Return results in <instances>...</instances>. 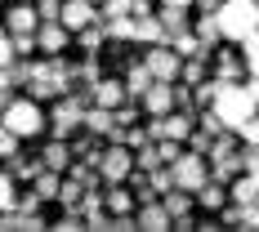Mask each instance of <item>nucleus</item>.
Masks as SVG:
<instances>
[{
    "mask_svg": "<svg viewBox=\"0 0 259 232\" xmlns=\"http://www.w3.org/2000/svg\"><path fill=\"white\" fill-rule=\"evenodd\" d=\"M210 112L219 116V125L233 129L237 138L255 143V76L246 80H214V99H210Z\"/></svg>",
    "mask_w": 259,
    "mask_h": 232,
    "instance_id": "f257e3e1",
    "label": "nucleus"
},
{
    "mask_svg": "<svg viewBox=\"0 0 259 232\" xmlns=\"http://www.w3.org/2000/svg\"><path fill=\"white\" fill-rule=\"evenodd\" d=\"M72 80L76 72L63 63V54H54L50 63H27V99H58V94H67L72 89Z\"/></svg>",
    "mask_w": 259,
    "mask_h": 232,
    "instance_id": "f03ea898",
    "label": "nucleus"
},
{
    "mask_svg": "<svg viewBox=\"0 0 259 232\" xmlns=\"http://www.w3.org/2000/svg\"><path fill=\"white\" fill-rule=\"evenodd\" d=\"M214 23H219V36L224 40H241V36H250L259 23V0H219L214 5Z\"/></svg>",
    "mask_w": 259,
    "mask_h": 232,
    "instance_id": "7ed1b4c3",
    "label": "nucleus"
},
{
    "mask_svg": "<svg viewBox=\"0 0 259 232\" xmlns=\"http://www.w3.org/2000/svg\"><path fill=\"white\" fill-rule=\"evenodd\" d=\"M0 125L14 129L18 138H36L45 129V112L36 107V99H14L9 107H0Z\"/></svg>",
    "mask_w": 259,
    "mask_h": 232,
    "instance_id": "20e7f679",
    "label": "nucleus"
},
{
    "mask_svg": "<svg viewBox=\"0 0 259 232\" xmlns=\"http://www.w3.org/2000/svg\"><path fill=\"white\" fill-rule=\"evenodd\" d=\"M85 103H90V99H80V94H72V89L58 94V107L45 116V125L54 129V138H72V134L80 129V112H85Z\"/></svg>",
    "mask_w": 259,
    "mask_h": 232,
    "instance_id": "39448f33",
    "label": "nucleus"
},
{
    "mask_svg": "<svg viewBox=\"0 0 259 232\" xmlns=\"http://www.w3.org/2000/svg\"><path fill=\"white\" fill-rule=\"evenodd\" d=\"M206 179L210 174H206V156L201 152H179L175 161H170V183L183 188V192H197Z\"/></svg>",
    "mask_w": 259,
    "mask_h": 232,
    "instance_id": "423d86ee",
    "label": "nucleus"
},
{
    "mask_svg": "<svg viewBox=\"0 0 259 232\" xmlns=\"http://www.w3.org/2000/svg\"><path fill=\"white\" fill-rule=\"evenodd\" d=\"M99 179L103 183H125V174L134 170V152H130L125 143H112V148H103L99 152Z\"/></svg>",
    "mask_w": 259,
    "mask_h": 232,
    "instance_id": "0eeeda50",
    "label": "nucleus"
},
{
    "mask_svg": "<svg viewBox=\"0 0 259 232\" xmlns=\"http://www.w3.org/2000/svg\"><path fill=\"white\" fill-rule=\"evenodd\" d=\"M179 63L183 58L170 50L165 40H161V45H148V58H143V67L152 72V80H179Z\"/></svg>",
    "mask_w": 259,
    "mask_h": 232,
    "instance_id": "6e6552de",
    "label": "nucleus"
},
{
    "mask_svg": "<svg viewBox=\"0 0 259 232\" xmlns=\"http://www.w3.org/2000/svg\"><path fill=\"white\" fill-rule=\"evenodd\" d=\"M94 18H99V9L90 0H63L58 5V23L67 27V31H80V27H90Z\"/></svg>",
    "mask_w": 259,
    "mask_h": 232,
    "instance_id": "1a4fd4ad",
    "label": "nucleus"
},
{
    "mask_svg": "<svg viewBox=\"0 0 259 232\" xmlns=\"http://www.w3.org/2000/svg\"><path fill=\"white\" fill-rule=\"evenodd\" d=\"M90 103H94V107H107V112H112V107H121V103H130V99H125V85H121V80L99 76L94 85H90Z\"/></svg>",
    "mask_w": 259,
    "mask_h": 232,
    "instance_id": "9d476101",
    "label": "nucleus"
},
{
    "mask_svg": "<svg viewBox=\"0 0 259 232\" xmlns=\"http://www.w3.org/2000/svg\"><path fill=\"white\" fill-rule=\"evenodd\" d=\"M67 45H72V31H67L63 23H40V27H36V50H45L50 58H54V54H63Z\"/></svg>",
    "mask_w": 259,
    "mask_h": 232,
    "instance_id": "9b49d317",
    "label": "nucleus"
},
{
    "mask_svg": "<svg viewBox=\"0 0 259 232\" xmlns=\"http://www.w3.org/2000/svg\"><path fill=\"white\" fill-rule=\"evenodd\" d=\"M36 27H40V18H36V5H27V0H18V5L5 14V31H9V36H18V31L36 36Z\"/></svg>",
    "mask_w": 259,
    "mask_h": 232,
    "instance_id": "f8f14e48",
    "label": "nucleus"
},
{
    "mask_svg": "<svg viewBox=\"0 0 259 232\" xmlns=\"http://www.w3.org/2000/svg\"><path fill=\"white\" fill-rule=\"evenodd\" d=\"M134 228H148V232H161V228H170V214H165V206H161V201H139Z\"/></svg>",
    "mask_w": 259,
    "mask_h": 232,
    "instance_id": "ddd939ff",
    "label": "nucleus"
},
{
    "mask_svg": "<svg viewBox=\"0 0 259 232\" xmlns=\"http://www.w3.org/2000/svg\"><path fill=\"white\" fill-rule=\"evenodd\" d=\"M228 183H233V188H228V197H233L237 206H255V201H259V179L250 174V170H241V174H233Z\"/></svg>",
    "mask_w": 259,
    "mask_h": 232,
    "instance_id": "4468645a",
    "label": "nucleus"
},
{
    "mask_svg": "<svg viewBox=\"0 0 259 232\" xmlns=\"http://www.w3.org/2000/svg\"><path fill=\"white\" fill-rule=\"evenodd\" d=\"M165 45L179 54V58H210V45H201V40L192 36V27H188V31H179V36H170Z\"/></svg>",
    "mask_w": 259,
    "mask_h": 232,
    "instance_id": "2eb2a0df",
    "label": "nucleus"
},
{
    "mask_svg": "<svg viewBox=\"0 0 259 232\" xmlns=\"http://www.w3.org/2000/svg\"><path fill=\"white\" fill-rule=\"evenodd\" d=\"M156 23H161V31H165V40H170V36H179V31H188V9H183V5H161Z\"/></svg>",
    "mask_w": 259,
    "mask_h": 232,
    "instance_id": "dca6fc26",
    "label": "nucleus"
},
{
    "mask_svg": "<svg viewBox=\"0 0 259 232\" xmlns=\"http://www.w3.org/2000/svg\"><path fill=\"white\" fill-rule=\"evenodd\" d=\"M224 201H228V188H224V183H214V179H206L197 192H192V206H206V210H219Z\"/></svg>",
    "mask_w": 259,
    "mask_h": 232,
    "instance_id": "f3484780",
    "label": "nucleus"
},
{
    "mask_svg": "<svg viewBox=\"0 0 259 232\" xmlns=\"http://www.w3.org/2000/svg\"><path fill=\"white\" fill-rule=\"evenodd\" d=\"M40 165H45V170H58V174H63V170L72 165V148H67V138H54L50 148L40 152Z\"/></svg>",
    "mask_w": 259,
    "mask_h": 232,
    "instance_id": "a211bd4d",
    "label": "nucleus"
},
{
    "mask_svg": "<svg viewBox=\"0 0 259 232\" xmlns=\"http://www.w3.org/2000/svg\"><path fill=\"white\" fill-rule=\"evenodd\" d=\"M103 210H112V214H130V210H134V192H130V188H121V183H107Z\"/></svg>",
    "mask_w": 259,
    "mask_h": 232,
    "instance_id": "6ab92c4d",
    "label": "nucleus"
},
{
    "mask_svg": "<svg viewBox=\"0 0 259 232\" xmlns=\"http://www.w3.org/2000/svg\"><path fill=\"white\" fill-rule=\"evenodd\" d=\"M161 206H165L170 219H175V214H192V192H183V188H165V192H161Z\"/></svg>",
    "mask_w": 259,
    "mask_h": 232,
    "instance_id": "aec40b11",
    "label": "nucleus"
},
{
    "mask_svg": "<svg viewBox=\"0 0 259 232\" xmlns=\"http://www.w3.org/2000/svg\"><path fill=\"white\" fill-rule=\"evenodd\" d=\"M121 85H125V99H139V94L152 85V72H148L143 63H134V67L125 72V80H121Z\"/></svg>",
    "mask_w": 259,
    "mask_h": 232,
    "instance_id": "412c9836",
    "label": "nucleus"
},
{
    "mask_svg": "<svg viewBox=\"0 0 259 232\" xmlns=\"http://www.w3.org/2000/svg\"><path fill=\"white\" fill-rule=\"evenodd\" d=\"M58 183H63L58 170H40V174L31 179V192H36L40 201H54V197H58Z\"/></svg>",
    "mask_w": 259,
    "mask_h": 232,
    "instance_id": "4be33fe9",
    "label": "nucleus"
},
{
    "mask_svg": "<svg viewBox=\"0 0 259 232\" xmlns=\"http://www.w3.org/2000/svg\"><path fill=\"white\" fill-rule=\"evenodd\" d=\"M76 40H80V50H85V54H99V45L107 40V36H103V23L94 18L90 27H80V31H76Z\"/></svg>",
    "mask_w": 259,
    "mask_h": 232,
    "instance_id": "5701e85b",
    "label": "nucleus"
},
{
    "mask_svg": "<svg viewBox=\"0 0 259 232\" xmlns=\"http://www.w3.org/2000/svg\"><path fill=\"white\" fill-rule=\"evenodd\" d=\"M233 174H241V165H237V152L214 156V170H210V179H214V183H228Z\"/></svg>",
    "mask_w": 259,
    "mask_h": 232,
    "instance_id": "b1692460",
    "label": "nucleus"
},
{
    "mask_svg": "<svg viewBox=\"0 0 259 232\" xmlns=\"http://www.w3.org/2000/svg\"><path fill=\"white\" fill-rule=\"evenodd\" d=\"M192 36H197L201 45H214V40H224V36H219V23H214V14H201V18H197V27H192Z\"/></svg>",
    "mask_w": 259,
    "mask_h": 232,
    "instance_id": "393cba45",
    "label": "nucleus"
},
{
    "mask_svg": "<svg viewBox=\"0 0 259 232\" xmlns=\"http://www.w3.org/2000/svg\"><path fill=\"white\" fill-rule=\"evenodd\" d=\"M214 72H219V80H241V58L237 54H219Z\"/></svg>",
    "mask_w": 259,
    "mask_h": 232,
    "instance_id": "a878e982",
    "label": "nucleus"
},
{
    "mask_svg": "<svg viewBox=\"0 0 259 232\" xmlns=\"http://www.w3.org/2000/svg\"><path fill=\"white\" fill-rule=\"evenodd\" d=\"M9 165H14V170H9V174H14V179H36V174H40V170H45V165H40V161H23V156H9Z\"/></svg>",
    "mask_w": 259,
    "mask_h": 232,
    "instance_id": "bb28decb",
    "label": "nucleus"
},
{
    "mask_svg": "<svg viewBox=\"0 0 259 232\" xmlns=\"http://www.w3.org/2000/svg\"><path fill=\"white\" fill-rule=\"evenodd\" d=\"M80 192H85V188H80L76 179H63V183H58V197H54V201H63V206H67V210H76Z\"/></svg>",
    "mask_w": 259,
    "mask_h": 232,
    "instance_id": "cd10ccee",
    "label": "nucleus"
},
{
    "mask_svg": "<svg viewBox=\"0 0 259 232\" xmlns=\"http://www.w3.org/2000/svg\"><path fill=\"white\" fill-rule=\"evenodd\" d=\"M130 14V0H99V23L107 18H125Z\"/></svg>",
    "mask_w": 259,
    "mask_h": 232,
    "instance_id": "c85d7f7f",
    "label": "nucleus"
},
{
    "mask_svg": "<svg viewBox=\"0 0 259 232\" xmlns=\"http://www.w3.org/2000/svg\"><path fill=\"white\" fill-rule=\"evenodd\" d=\"M72 179H76L80 188H99V170L85 161V165H72Z\"/></svg>",
    "mask_w": 259,
    "mask_h": 232,
    "instance_id": "c756f323",
    "label": "nucleus"
},
{
    "mask_svg": "<svg viewBox=\"0 0 259 232\" xmlns=\"http://www.w3.org/2000/svg\"><path fill=\"white\" fill-rule=\"evenodd\" d=\"M31 5H36V18L40 23H58V5L63 0H31Z\"/></svg>",
    "mask_w": 259,
    "mask_h": 232,
    "instance_id": "7c9ffc66",
    "label": "nucleus"
},
{
    "mask_svg": "<svg viewBox=\"0 0 259 232\" xmlns=\"http://www.w3.org/2000/svg\"><path fill=\"white\" fill-rule=\"evenodd\" d=\"M18 143H23V138H18L14 129L0 125V156H5V161H9V156H18Z\"/></svg>",
    "mask_w": 259,
    "mask_h": 232,
    "instance_id": "2f4dec72",
    "label": "nucleus"
},
{
    "mask_svg": "<svg viewBox=\"0 0 259 232\" xmlns=\"http://www.w3.org/2000/svg\"><path fill=\"white\" fill-rule=\"evenodd\" d=\"M9 45H14V58H27V54L36 50V36H27V31H18V36H9Z\"/></svg>",
    "mask_w": 259,
    "mask_h": 232,
    "instance_id": "473e14b6",
    "label": "nucleus"
},
{
    "mask_svg": "<svg viewBox=\"0 0 259 232\" xmlns=\"http://www.w3.org/2000/svg\"><path fill=\"white\" fill-rule=\"evenodd\" d=\"M18 201V192H14V174H0V210H9Z\"/></svg>",
    "mask_w": 259,
    "mask_h": 232,
    "instance_id": "72a5a7b5",
    "label": "nucleus"
},
{
    "mask_svg": "<svg viewBox=\"0 0 259 232\" xmlns=\"http://www.w3.org/2000/svg\"><path fill=\"white\" fill-rule=\"evenodd\" d=\"M14 103V76H9V67H0V107Z\"/></svg>",
    "mask_w": 259,
    "mask_h": 232,
    "instance_id": "f704fd0d",
    "label": "nucleus"
},
{
    "mask_svg": "<svg viewBox=\"0 0 259 232\" xmlns=\"http://www.w3.org/2000/svg\"><path fill=\"white\" fill-rule=\"evenodd\" d=\"M237 165H241V170H250V174L259 170V152H255V143H246V152H237Z\"/></svg>",
    "mask_w": 259,
    "mask_h": 232,
    "instance_id": "c9c22d12",
    "label": "nucleus"
},
{
    "mask_svg": "<svg viewBox=\"0 0 259 232\" xmlns=\"http://www.w3.org/2000/svg\"><path fill=\"white\" fill-rule=\"evenodd\" d=\"M58 228H63V232H76V228H85V219H80V210H67V214L58 219Z\"/></svg>",
    "mask_w": 259,
    "mask_h": 232,
    "instance_id": "e433bc0d",
    "label": "nucleus"
},
{
    "mask_svg": "<svg viewBox=\"0 0 259 232\" xmlns=\"http://www.w3.org/2000/svg\"><path fill=\"white\" fill-rule=\"evenodd\" d=\"M14 63V45H9V31L0 27V67H9Z\"/></svg>",
    "mask_w": 259,
    "mask_h": 232,
    "instance_id": "4c0bfd02",
    "label": "nucleus"
},
{
    "mask_svg": "<svg viewBox=\"0 0 259 232\" xmlns=\"http://www.w3.org/2000/svg\"><path fill=\"white\" fill-rule=\"evenodd\" d=\"M76 76L94 85V80H99V63H94V58H90V63H80V67H76Z\"/></svg>",
    "mask_w": 259,
    "mask_h": 232,
    "instance_id": "58836bf2",
    "label": "nucleus"
},
{
    "mask_svg": "<svg viewBox=\"0 0 259 232\" xmlns=\"http://www.w3.org/2000/svg\"><path fill=\"white\" fill-rule=\"evenodd\" d=\"M36 206H40V197H36V192H27V197H18V201H14V210H23V214H31Z\"/></svg>",
    "mask_w": 259,
    "mask_h": 232,
    "instance_id": "ea45409f",
    "label": "nucleus"
},
{
    "mask_svg": "<svg viewBox=\"0 0 259 232\" xmlns=\"http://www.w3.org/2000/svg\"><path fill=\"white\" fill-rule=\"evenodd\" d=\"M197 121H201V129H206V134H219V129H224V125H219V116H214L210 107H206V116H197Z\"/></svg>",
    "mask_w": 259,
    "mask_h": 232,
    "instance_id": "a19ab883",
    "label": "nucleus"
},
{
    "mask_svg": "<svg viewBox=\"0 0 259 232\" xmlns=\"http://www.w3.org/2000/svg\"><path fill=\"white\" fill-rule=\"evenodd\" d=\"M152 9V0H130V14H148Z\"/></svg>",
    "mask_w": 259,
    "mask_h": 232,
    "instance_id": "79ce46f5",
    "label": "nucleus"
},
{
    "mask_svg": "<svg viewBox=\"0 0 259 232\" xmlns=\"http://www.w3.org/2000/svg\"><path fill=\"white\" fill-rule=\"evenodd\" d=\"M161 5H183V9H188V5H192V0H161Z\"/></svg>",
    "mask_w": 259,
    "mask_h": 232,
    "instance_id": "37998d69",
    "label": "nucleus"
},
{
    "mask_svg": "<svg viewBox=\"0 0 259 232\" xmlns=\"http://www.w3.org/2000/svg\"><path fill=\"white\" fill-rule=\"evenodd\" d=\"M90 5H94V9H99V0H90Z\"/></svg>",
    "mask_w": 259,
    "mask_h": 232,
    "instance_id": "c03bdc74",
    "label": "nucleus"
},
{
    "mask_svg": "<svg viewBox=\"0 0 259 232\" xmlns=\"http://www.w3.org/2000/svg\"><path fill=\"white\" fill-rule=\"evenodd\" d=\"M27 5H31V0H27Z\"/></svg>",
    "mask_w": 259,
    "mask_h": 232,
    "instance_id": "a18cd8bd",
    "label": "nucleus"
}]
</instances>
